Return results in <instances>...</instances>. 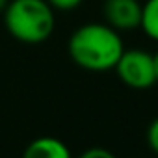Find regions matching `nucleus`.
<instances>
[{"label":"nucleus","instance_id":"nucleus-1","mask_svg":"<svg viewBox=\"0 0 158 158\" xmlns=\"http://www.w3.org/2000/svg\"><path fill=\"white\" fill-rule=\"evenodd\" d=\"M125 45L115 28L106 23H88L76 28L67 43L71 60L86 71L102 73L115 67Z\"/></svg>","mask_w":158,"mask_h":158},{"label":"nucleus","instance_id":"nucleus-2","mask_svg":"<svg viewBox=\"0 0 158 158\" xmlns=\"http://www.w3.org/2000/svg\"><path fill=\"white\" fill-rule=\"evenodd\" d=\"M4 24L10 35L26 45H39L54 32V10L47 0H10Z\"/></svg>","mask_w":158,"mask_h":158},{"label":"nucleus","instance_id":"nucleus-3","mask_svg":"<svg viewBox=\"0 0 158 158\" xmlns=\"http://www.w3.org/2000/svg\"><path fill=\"white\" fill-rule=\"evenodd\" d=\"M114 69L127 88L149 89L156 84L154 58L147 50H141V48L123 50Z\"/></svg>","mask_w":158,"mask_h":158},{"label":"nucleus","instance_id":"nucleus-4","mask_svg":"<svg viewBox=\"0 0 158 158\" xmlns=\"http://www.w3.org/2000/svg\"><path fill=\"white\" fill-rule=\"evenodd\" d=\"M102 15L106 24L117 32H128L139 28L141 23V4L139 0H104Z\"/></svg>","mask_w":158,"mask_h":158},{"label":"nucleus","instance_id":"nucleus-5","mask_svg":"<svg viewBox=\"0 0 158 158\" xmlns=\"http://www.w3.org/2000/svg\"><path fill=\"white\" fill-rule=\"evenodd\" d=\"M24 156L26 158H69L71 151L61 139L52 136H41L32 139L26 145Z\"/></svg>","mask_w":158,"mask_h":158},{"label":"nucleus","instance_id":"nucleus-6","mask_svg":"<svg viewBox=\"0 0 158 158\" xmlns=\"http://www.w3.org/2000/svg\"><path fill=\"white\" fill-rule=\"evenodd\" d=\"M139 28L154 41H158V0H145L141 6Z\"/></svg>","mask_w":158,"mask_h":158},{"label":"nucleus","instance_id":"nucleus-7","mask_svg":"<svg viewBox=\"0 0 158 158\" xmlns=\"http://www.w3.org/2000/svg\"><path fill=\"white\" fill-rule=\"evenodd\" d=\"M47 2L52 6V10H58V11H71V10H76L84 0H47Z\"/></svg>","mask_w":158,"mask_h":158},{"label":"nucleus","instance_id":"nucleus-8","mask_svg":"<svg viewBox=\"0 0 158 158\" xmlns=\"http://www.w3.org/2000/svg\"><path fill=\"white\" fill-rule=\"evenodd\" d=\"M147 145H149L151 151H154L158 154V117L147 128Z\"/></svg>","mask_w":158,"mask_h":158},{"label":"nucleus","instance_id":"nucleus-9","mask_svg":"<svg viewBox=\"0 0 158 158\" xmlns=\"http://www.w3.org/2000/svg\"><path fill=\"white\" fill-rule=\"evenodd\" d=\"M82 158H114V154L108 149H101V147H93L82 152Z\"/></svg>","mask_w":158,"mask_h":158},{"label":"nucleus","instance_id":"nucleus-10","mask_svg":"<svg viewBox=\"0 0 158 158\" xmlns=\"http://www.w3.org/2000/svg\"><path fill=\"white\" fill-rule=\"evenodd\" d=\"M152 58H154V73H156V84H158V52L152 54Z\"/></svg>","mask_w":158,"mask_h":158},{"label":"nucleus","instance_id":"nucleus-11","mask_svg":"<svg viewBox=\"0 0 158 158\" xmlns=\"http://www.w3.org/2000/svg\"><path fill=\"white\" fill-rule=\"evenodd\" d=\"M8 2H10V0H0V13H2V11L6 10V6H8Z\"/></svg>","mask_w":158,"mask_h":158}]
</instances>
